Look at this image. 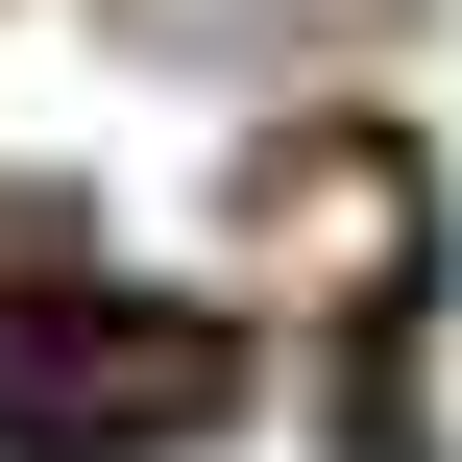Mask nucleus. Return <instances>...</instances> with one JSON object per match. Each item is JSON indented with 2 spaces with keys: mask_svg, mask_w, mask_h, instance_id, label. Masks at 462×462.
I'll use <instances>...</instances> for the list:
<instances>
[{
  "mask_svg": "<svg viewBox=\"0 0 462 462\" xmlns=\"http://www.w3.org/2000/svg\"><path fill=\"white\" fill-rule=\"evenodd\" d=\"M195 414H219V317H122V292L0 317V439L24 462H122V439H195Z\"/></svg>",
  "mask_w": 462,
  "mask_h": 462,
  "instance_id": "1",
  "label": "nucleus"
}]
</instances>
